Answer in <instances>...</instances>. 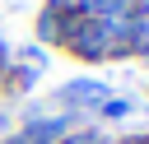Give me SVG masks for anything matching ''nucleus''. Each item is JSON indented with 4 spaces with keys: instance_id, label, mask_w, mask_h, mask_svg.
Listing matches in <instances>:
<instances>
[{
    "instance_id": "nucleus-1",
    "label": "nucleus",
    "mask_w": 149,
    "mask_h": 144,
    "mask_svg": "<svg viewBox=\"0 0 149 144\" xmlns=\"http://www.w3.org/2000/svg\"><path fill=\"white\" fill-rule=\"evenodd\" d=\"M65 98H79V102H93V98H102V88H98V84H74V88H65Z\"/></svg>"
}]
</instances>
